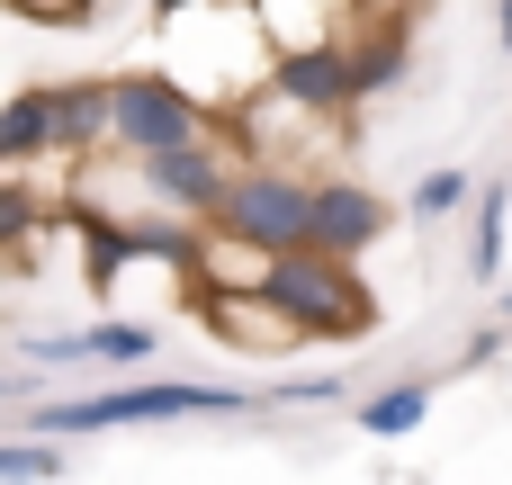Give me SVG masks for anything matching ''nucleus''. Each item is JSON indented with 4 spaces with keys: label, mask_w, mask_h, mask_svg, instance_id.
I'll use <instances>...</instances> for the list:
<instances>
[{
    "label": "nucleus",
    "mask_w": 512,
    "mask_h": 485,
    "mask_svg": "<svg viewBox=\"0 0 512 485\" xmlns=\"http://www.w3.org/2000/svg\"><path fill=\"white\" fill-rule=\"evenodd\" d=\"M468 216H477V243H468V279H477V288H495V279H504V225H512V180H486Z\"/></svg>",
    "instance_id": "obj_12"
},
{
    "label": "nucleus",
    "mask_w": 512,
    "mask_h": 485,
    "mask_svg": "<svg viewBox=\"0 0 512 485\" xmlns=\"http://www.w3.org/2000/svg\"><path fill=\"white\" fill-rule=\"evenodd\" d=\"M45 108H54V153L63 162H90L108 135H117V72H72V81H45Z\"/></svg>",
    "instance_id": "obj_8"
},
{
    "label": "nucleus",
    "mask_w": 512,
    "mask_h": 485,
    "mask_svg": "<svg viewBox=\"0 0 512 485\" xmlns=\"http://www.w3.org/2000/svg\"><path fill=\"white\" fill-rule=\"evenodd\" d=\"M477 189H486V180H477V171H423V180H414V198H405V207H414V216H423V225H441V216H459V207H477Z\"/></svg>",
    "instance_id": "obj_16"
},
{
    "label": "nucleus",
    "mask_w": 512,
    "mask_h": 485,
    "mask_svg": "<svg viewBox=\"0 0 512 485\" xmlns=\"http://www.w3.org/2000/svg\"><path fill=\"white\" fill-rule=\"evenodd\" d=\"M162 351V324L144 315H99V369H153Z\"/></svg>",
    "instance_id": "obj_15"
},
{
    "label": "nucleus",
    "mask_w": 512,
    "mask_h": 485,
    "mask_svg": "<svg viewBox=\"0 0 512 485\" xmlns=\"http://www.w3.org/2000/svg\"><path fill=\"white\" fill-rule=\"evenodd\" d=\"M72 477V441H54V432H9L0 441V485H54Z\"/></svg>",
    "instance_id": "obj_13"
},
{
    "label": "nucleus",
    "mask_w": 512,
    "mask_h": 485,
    "mask_svg": "<svg viewBox=\"0 0 512 485\" xmlns=\"http://www.w3.org/2000/svg\"><path fill=\"white\" fill-rule=\"evenodd\" d=\"M315 180L324 171H297V162H243L216 234H234L252 252H306L315 243Z\"/></svg>",
    "instance_id": "obj_3"
},
{
    "label": "nucleus",
    "mask_w": 512,
    "mask_h": 485,
    "mask_svg": "<svg viewBox=\"0 0 512 485\" xmlns=\"http://www.w3.org/2000/svg\"><path fill=\"white\" fill-rule=\"evenodd\" d=\"M9 351L36 360V369H99V324H72V333H18Z\"/></svg>",
    "instance_id": "obj_14"
},
{
    "label": "nucleus",
    "mask_w": 512,
    "mask_h": 485,
    "mask_svg": "<svg viewBox=\"0 0 512 485\" xmlns=\"http://www.w3.org/2000/svg\"><path fill=\"white\" fill-rule=\"evenodd\" d=\"M279 396H288V405H306V414H315V405H342V396H351V387H342V378H288V387H279Z\"/></svg>",
    "instance_id": "obj_18"
},
{
    "label": "nucleus",
    "mask_w": 512,
    "mask_h": 485,
    "mask_svg": "<svg viewBox=\"0 0 512 485\" xmlns=\"http://www.w3.org/2000/svg\"><path fill=\"white\" fill-rule=\"evenodd\" d=\"M351 423H360L369 441H414V432L432 423V378H396V387L360 396V405H351Z\"/></svg>",
    "instance_id": "obj_10"
},
{
    "label": "nucleus",
    "mask_w": 512,
    "mask_h": 485,
    "mask_svg": "<svg viewBox=\"0 0 512 485\" xmlns=\"http://www.w3.org/2000/svg\"><path fill=\"white\" fill-rule=\"evenodd\" d=\"M252 414L243 387L216 378H135L108 396H36L18 414V432H54V441H99V432H135V423H234Z\"/></svg>",
    "instance_id": "obj_1"
},
{
    "label": "nucleus",
    "mask_w": 512,
    "mask_h": 485,
    "mask_svg": "<svg viewBox=\"0 0 512 485\" xmlns=\"http://www.w3.org/2000/svg\"><path fill=\"white\" fill-rule=\"evenodd\" d=\"M207 135V99L180 81V72H162V63H144V72H117V153L126 162H144V153H171V144H198Z\"/></svg>",
    "instance_id": "obj_5"
},
{
    "label": "nucleus",
    "mask_w": 512,
    "mask_h": 485,
    "mask_svg": "<svg viewBox=\"0 0 512 485\" xmlns=\"http://www.w3.org/2000/svg\"><path fill=\"white\" fill-rule=\"evenodd\" d=\"M288 315H297V333L306 342H369L378 333V297H369V279L351 270V261H333V252H270V279H261Z\"/></svg>",
    "instance_id": "obj_2"
},
{
    "label": "nucleus",
    "mask_w": 512,
    "mask_h": 485,
    "mask_svg": "<svg viewBox=\"0 0 512 485\" xmlns=\"http://www.w3.org/2000/svg\"><path fill=\"white\" fill-rule=\"evenodd\" d=\"M387 216H396V207H387L369 180H342V171H324V180H315V252L360 261V252H378Z\"/></svg>",
    "instance_id": "obj_7"
},
{
    "label": "nucleus",
    "mask_w": 512,
    "mask_h": 485,
    "mask_svg": "<svg viewBox=\"0 0 512 485\" xmlns=\"http://www.w3.org/2000/svg\"><path fill=\"white\" fill-rule=\"evenodd\" d=\"M243 162H252V153H243L234 126H225V135H198V144L144 153V162H126V171H135V198H144V207H171V216L216 225L225 198H234V180H243Z\"/></svg>",
    "instance_id": "obj_4"
},
{
    "label": "nucleus",
    "mask_w": 512,
    "mask_h": 485,
    "mask_svg": "<svg viewBox=\"0 0 512 485\" xmlns=\"http://www.w3.org/2000/svg\"><path fill=\"white\" fill-rule=\"evenodd\" d=\"M504 342H512V315H495V324H477V333H468V351H459V360H468V369H486V360H504Z\"/></svg>",
    "instance_id": "obj_17"
},
{
    "label": "nucleus",
    "mask_w": 512,
    "mask_h": 485,
    "mask_svg": "<svg viewBox=\"0 0 512 485\" xmlns=\"http://www.w3.org/2000/svg\"><path fill=\"white\" fill-rule=\"evenodd\" d=\"M351 63H360V99L405 90V72H414V27H405V18H369V27H351Z\"/></svg>",
    "instance_id": "obj_9"
},
{
    "label": "nucleus",
    "mask_w": 512,
    "mask_h": 485,
    "mask_svg": "<svg viewBox=\"0 0 512 485\" xmlns=\"http://www.w3.org/2000/svg\"><path fill=\"white\" fill-rule=\"evenodd\" d=\"M45 153H54V108H45V81H36V90H18L0 108V162L9 171H36Z\"/></svg>",
    "instance_id": "obj_11"
},
{
    "label": "nucleus",
    "mask_w": 512,
    "mask_h": 485,
    "mask_svg": "<svg viewBox=\"0 0 512 485\" xmlns=\"http://www.w3.org/2000/svg\"><path fill=\"white\" fill-rule=\"evenodd\" d=\"M270 90L306 117H333L351 126L360 117V63H351V36H315V45H279L270 63Z\"/></svg>",
    "instance_id": "obj_6"
}]
</instances>
